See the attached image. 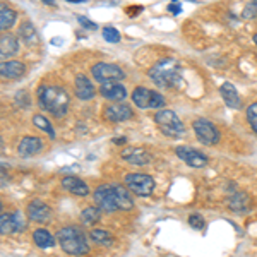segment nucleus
I'll return each mask as SVG.
<instances>
[{"instance_id":"f257e3e1","label":"nucleus","mask_w":257,"mask_h":257,"mask_svg":"<svg viewBox=\"0 0 257 257\" xmlns=\"http://www.w3.org/2000/svg\"><path fill=\"white\" fill-rule=\"evenodd\" d=\"M149 77L160 88H178L182 86L180 64L175 59H161L149 69Z\"/></svg>"},{"instance_id":"f03ea898","label":"nucleus","mask_w":257,"mask_h":257,"mask_svg":"<svg viewBox=\"0 0 257 257\" xmlns=\"http://www.w3.org/2000/svg\"><path fill=\"white\" fill-rule=\"evenodd\" d=\"M55 238L59 240L62 250L69 255H86L89 252V243L88 237L84 235V231L77 226H64L57 231Z\"/></svg>"},{"instance_id":"7ed1b4c3","label":"nucleus","mask_w":257,"mask_h":257,"mask_svg":"<svg viewBox=\"0 0 257 257\" xmlns=\"http://www.w3.org/2000/svg\"><path fill=\"white\" fill-rule=\"evenodd\" d=\"M38 101L43 110L53 117H64L69 108V96L59 86H41L38 89Z\"/></svg>"},{"instance_id":"20e7f679","label":"nucleus","mask_w":257,"mask_h":257,"mask_svg":"<svg viewBox=\"0 0 257 257\" xmlns=\"http://www.w3.org/2000/svg\"><path fill=\"white\" fill-rule=\"evenodd\" d=\"M155 120L160 125L161 132H163L165 136H168V138H180V136H184L185 127L175 111L160 110L158 113L155 115Z\"/></svg>"},{"instance_id":"39448f33","label":"nucleus","mask_w":257,"mask_h":257,"mask_svg":"<svg viewBox=\"0 0 257 257\" xmlns=\"http://www.w3.org/2000/svg\"><path fill=\"white\" fill-rule=\"evenodd\" d=\"M125 187L139 197H148L155 190V178L146 173H128L125 175Z\"/></svg>"},{"instance_id":"423d86ee","label":"nucleus","mask_w":257,"mask_h":257,"mask_svg":"<svg viewBox=\"0 0 257 257\" xmlns=\"http://www.w3.org/2000/svg\"><path fill=\"white\" fill-rule=\"evenodd\" d=\"M132 101L139 108H161L165 105L163 94H160L158 91L141 88V86L132 91Z\"/></svg>"},{"instance_id":"0eeeda50","label":"nucleus","mask_w":257,"mask_h":257,"mask_svg":"<svg viewBox=\"0 0 257 257\" xmlns=\"http://www.w3.org/2000/svg\"><path fill=\"white\" fill-rule=\"evenodd\" d=\"M91 76L94 77V81H98L99 84L103 82H113V81H122L125 77L123 70L115 64H105V62H98L91 67Z\"/></svg>"},{"instance_id":"6e6552de","label":"nucleus","mask_w":257,"mask_h":257,"mask_svg":"<svg viewBox=\"0 0 257 257\" xmlns=\"http://www.w3.org/2000/svg\"><path fill=\"white\" fill-rule=\"evenodd\" d=\"M93 199H94V204L101 211H105V213H115L118 209L117 202H115L111 184H105L96 187V190L93 192Z\"/></svg>"},{"instance_id":"1a4fd4ad","label":"nucleus","mask_w":257,"mask_h":257,"mask_svg":"<svg viewBox=\"0 0 257 257\" xmlns=\"http://www.w3.org/2000/svg\"><path fill=\"white\" fill-rule=\"evenodd\" d=\"M192 128L196 132V136L199 138V141L204 144H216L219 141V132L218 128L206 118H199L194 120Z\"/></svg>"},{"instance_id":"9d476101","label":"nucleus","mask_w":257,"mask_h":257,"mask_svg":"<svg viewBox=\"0 0 257 257\" xmlns=\"http://www.w3.org/2000/svg\"><path fill=\"white\" fill-rule=\"evenodd\" d=\"M175 155L180 158L182 161L189 165V167H194V168H202L208 165V156L202 155V153L196 151L192 148H187V146H178L175 149Z\"/></svg>"},{"instance_id":"9b49d317","label":"nucleus","mask_w":257,"mask_h":257,"mask_svg":"<svg viewBox=\"0 0 257 257\" xmlns=\"http://www.w3.org/2000/svg\"><path fill=\"white\" fill-rule=\"evenodd\" d=\"M103 115H105V118L110 120V122H123V120L131 118L132 115H134V111H132V108L127 103L115 101L103 110Z\"/></svg>"},{"instance_id":"f8f14e48","label":"nucleus","mask_w":257,"mask_h":257,"mask_svg":"<svg viewBox=\"0 0 257 257\" xmlns=\"http://www.w3.org/2000/svg\"><path fill=\"white\" fill-rule=\"evenodd\" d=\"M99 93H101L103 98L110 99V101H122V99L127 98V91L118 81L103 82V84L99 86Z\"/></svg>"},{"instance_id":"ddd939ff","label":"nucleus","mask_w":257,"mask_h":257,"mask_svg":"<svg viewBox=\"0 0 257 257\" xmlns=\"http://www.w3.org/2000/svg\"><path fill=\"white\" fill-rule=\"evenodd\" d=\"M26 213L31 221H38V223L47 221L50 218V208L43 201H40V199H35V201H31L30 204H28Z\"/></svg>"},{"instance_id":"4468645a","label":"nucleus","mask_w":257,"mask_h":257,"mask_svg":"<svg viewBox=\"0 0 257 257\" xmlns=\"http://www.w3.org/2000/svg\"><path fill=\"white\" fill-rule=\"evenodd\" d=\"M41 148H43V143H41L40 138L26 136V138L19 143L18 153H19V156H23V158H30V156H35L36 153H40Z\"/></svg>"},{"instance_id":"2eb2a0df","label":"nucleus","mask_w":257,"mask_h":257,"mask_svg":"<svg viewBox=\"0 0 257 257\" xmlns=\"http://www.w3.org/2000/svg\"><path fill=\"white\" fill-rule=\"evenodd\" d=\"M120 156H122V158L125 160V161H128V163L138 165V167L148 165L149 161H151V156H149V153L144 151V149H141V148H127V149H123Z\"/></svg>"},{"instance_id":"dca6fc26","label":"nucleus","mask_w":257,"mask_h":257,"mask_svg":"<svg viewBox=\"0 0 257 257\" xmlns=\"http://www.w3.org/2000/svg\"><path fill=\"white\" fill-rule=\"evenodd\" d=\"M19 50V41L14 35L11 33H4L2 38H0V57H2V62H6V59L16 55Z\"/></svg>"},{"instance_id":"f3484780","label":"nucleus","mask_w":257,"mask_h":257,"mask_svg":"<svg viewBox=\"0 0 257 257\" xmlns=\"http://www.w3.org/2000/svg\"><path fill=\"white\" fill-rule=\"evenodd\" d=\"M62 187H64L65 190H69L70 194L79 196V197H84L89 194V187L84 184V180H81V178H77V177L62 178Z\"/></svg>"},{"instance_id":"a211bd4d","label":"nucleus","mask_w":257,"mask_h":257,"mask_svg":"<svg viewBox=\"0 0 257 257\" xmlns=\"http://www.w3.org/2000/svg\"><path fill=\"white\" fill-rule=\"evenodd\" d=\"M111 189H113V196H115V202H117V208L122 211H128L134 206V201L131 197V192L127 190V187L120 184H111Z\"/></svg>"},{"instance_id":"6ab92c4d","label":"nucleus","mask_w":257,"mask_h":257,"mask_svg":"<svg viewBox=\"0 0 257 257\" xmlns=\"http://www.w3.org/2000/svg\"><path fill=\"white\" fill-rule=\"evenodd\" d=\"M24 64H21L18 60H9V62H2L0 64V74H2V77H7V79H18L24 74Z\"/></svg>"},{"instance_id":"aec40b11","label":"nucleus","mask_w":257,"mask_h":257,"mask_svg":"<svg viewBox=\"0 0 257 257\" xmlns=\"http://www.w3.org/2000/svg\"><path fill=\"white\" fill-rule=\"evenodd\" d=\"M219 93H221L223 99H225L226 106H230V108L237 110L240 108V105H242V101H240V96L237 93V88H235L231 82H225V84L219 88Z\"/></svg>"},{"instance_id":"412c9836","label":"nucleus","mask_w":257,"mask_h":257,"mask_svg":"<svg viewBox=\"0 0 257 257\" xmlns=\"http://www.w3.org/2000/svg\"><path fill=\"white\" fill-rule=\"evenodd\" d=\"M76 96L79 99H91L94 96V88L91 81L84 74H79L76 77Z\"/></svg>"},{"instance_id":"4be33fe9","label":"nucleus","mask_w":257,"mask_h":257,"mask_svg":"<svg viewBox=\"0 0 257 257\" xmlns=\"http://www.w3.org/2000/svg\"><path fill=\"white\" fill-rule=\"evenodd\" d=\"M228 206L235 211V213H247L248 209V197L243 192H235L228 199Z\"/></svg>"},{"instance_id":"5701e85b","label":"nucleus","mask_w":257,"mask_h":257,"mask_svg":"<svg viewBox=\"0 0 257 257\" xmlns=\"http://www.w3.org/2000/svg\"><path fill=\"white\" fill-rule=\"evenodd\" d=\"M16 19H18V14L11 7H7L6 4H2V7H0V28H2V31L11 30L14 26Z\"/></svg>"},{"instance_id":"b1692460","label":"nucleus","mask_w":257,"mask_h":257,"mask_svg":"<svg viewBox=\"0 0 257 257\" xmlns=\"http://www.w3.org/2000/svg\"><path fill=\"white\" fill-rule=\"evenodd\" d=\"M33 240H35V243L40 248H50V247L55 245V238H53V235L50 233V231L43 230V228H40V230H36L35 233H33Z\"/></svg>"},{"instance_id":"393cba45","label":"nucleus","mask_w":257,"mask_h":257,"mask_svg":"<svg viewBox=\"0 0 257 257\" xmlns=\"http://www.w3.org/2000/svg\"><path fill=\"white\" fill-rule=\"evenodd\" d=\"M19 38L24 41L26 45H35V41H36V30H35V26H33L31 23H23L21 24V28H19Z\"/></svg>"},{"instance_id":"a878e982","label":"nucleus","mask_w":257,"mask_h":257,"mask_svg":"<svg viewBox=\"0 0 257 257\" xmlns=\"http://www.w3.org/2000/svg\"><path fill=\"white\" fill-rule=\"evenodd\" d=\"M89 237H91L93 242H96L98 245H105V247H108V245H111V243L115 242L113 235H111L110 231H106V230H101V228H98V230H93L89 233Z\"/></svg>"},{"instance_id":"bb28decb","label":"nucleus","mask_w":257,"mask_h":257,"mask_svg":"<svg viewBox=\"0 0 257 257\" xmlns=\"http://www.w3.org/2000/svg\"><path fill=\"white\" fill-rule=\"evenodd\" d=\"M101 219V209L98 206H88L84 211L81 213V221L84 225H94Z\"/></svg>"},{"instance_id":"cd10ccee","label":"nucleus","mask_w":257,"mask_h":257,"mask_svg":"<svg viewBox=\"0 0 257 257\" xmlns=\"http://www.w3.org/2000/svg\"><path fill=\"white\" fill-rule=\"evenodd\" d=\"M33 123H35L38 128H41L43 132H47L52 139L55 138V132H53V128H52V123L48 122L47 117H43V115H35V117H33Z\"/></svg>"},{"instance_id":"c85d7f7f","label":"nucleus","mask_w":257,"mask_h":257,"mask_svg":"<svg viewBox=\"0 0 257 257\" xmlns=\"http://www.w3.org/2000/svg\"><path fill=\"white\" fill-rule=\"evenodd\" d=\"M12 231H16V228H14V219H12V214L2 213V214H0V233H2V235H7V233H12Z\"/></svg>"},{"instance_id":"c756f323","label":"nucleus","mask_w":257,"mask_h":257,"mask_svg":"<svg viewBox=\"0 0 257 257\" xmlns=\"http://www.w3.org/2000/svg\"><path fill=\"white\" fill-rule=\"evenodd\" d=\"M247 120H248V123H250V127L254 128V132L257 134V101L252 103V105H248V108H247Z\"/></svg>"},{"instance_id":"7c9ffc66","label":"nucleus","mask_w":257,"mask_h":257,"mask_svg":"<svg viewBox=\"0 0 257 257\" xmlns=\"http://www.w3.org/2000/svg\"><path fill=\"white\" fill-rule=\"evenodd\" d=\"M103 38L106 41H110V43H117V41H120V33L118 30H115V28L106 26V28H103Z\"/></svg>"},{"instance_id":"2f4dec72","label":"nucleus","mask_w":257,"mask_h":257,"mask_svg":"<svg viewBox=\"0 0 257 257\" xmlns=\"http://www.w3.org/2000/svg\"><path fill=\"white\" fill-rule=\"evenodd\" d=\"M243 19H254L257 18V0H250V2L247 4L245 11H243L242 14Z\"/></svg>"},{"instance_id":"473e14b6","label":"nucleus","mask_w":257,"mask_h":257,"mask_svg":"<svg viewBox=\"0 0 257 257\" xmlns=\"http://www.w3.org/2000/svg\"><path fill=\"white\" fill-rule=\"evenodd\" d=\"M12 219H14V228H16V231H23L24 230V219H23V216H21V213L19 211H14L12 213Z\"/></svg>"},{"instance_id":"72a5a7b5","label":"nucleus","mask_w":257,"mask_h":257,"mask_svg":"<svg viewBox=\"0 0 257 257\" xmlns=\"http://www.w3.org/2000/svg\"><path fill=\"white\" fill-rule=\"evenodd\" d=\"M189 225L192 228H196V230H199V228L204 226V219L199 216V214H192V216L189 218Z\"/></svg>"},{"instance_id":"f704fd0d","label":"nucleus","mask_w":257,"mask_h":257,"mask_svg":"<svg viewBox=\"0 0 257 257\" xmlns=\"http://www.w3.org/2000/svg\"><path fill=\"white\" fill-rule=\"evenodd\" d=\"M77 21H79V23H81L84 28H88V30H96V24L91 23V21H88V19L84 18V16H79V18H77Z\"/></svg>"},{"instance_id":"c9c22d12","label":"nucleus","mask_w":257,"mask_h":257,"mask_svg":"<svg viewBox=\"0 0 257 257\" xmlns=\"http://www.w3.org/2000/svg\"><path fill=\"white\" fill-rule=\"evenodd\" d=\"M168 11L172 12V14H180L182 7H180V4H178V0H172V4H170Z\"/></svg>"},{"instance_id":"e433bc0d","label":"nucleus","mask_w":257,"mask_h":257,"mask_svg":"<svg viewBox=\"0 0 257 257\" xmlns=\"http://www.w3.org/2000/svg\"><path fill=\"white\" fill-rule=\"evenodd\" d=\"M125 141H127L125 138H115V139H113V143H115V144H123Z\"/></svg>"},{"instance_id":"4c0bfd02","label":"nucleus","mask_w":257,"mask_h":257,"mask_svg":"<svg viewBox=\"0 0 257 257\" xmlns=\"http://www.w3.org/2000/svg\"><path fill=\"white\" fill-rule=\"evenodd\" d=\"M6 185V170H2V187Z\"/></svg>"},{"instance_id":"58836bf2","label":"nucleus","mask_w":257,"mask_h":257,"mask_svg":"<svg viewBox=\"0 0 257 257\" xmlns=\"http://www.w3.org/2000/svg\"><path fill=\"white\" fill-rule=\"evenodd\" d=\"M254 43L257 45V35H254Z\"/></svg>"},{"instance_id":"ea45409f","label":"nucleus","mask_w":257,"mask_h":257,"mask_svg":"<svg viewBox=\"0 0 257 257\" xmlns=\"http://www.w3.org/2000/svg\"><path fill=\"white\" fill-rule=\"evenodd\" d=\"M69 2H82V0H69Z\"/></svg>"}]
</instances>
